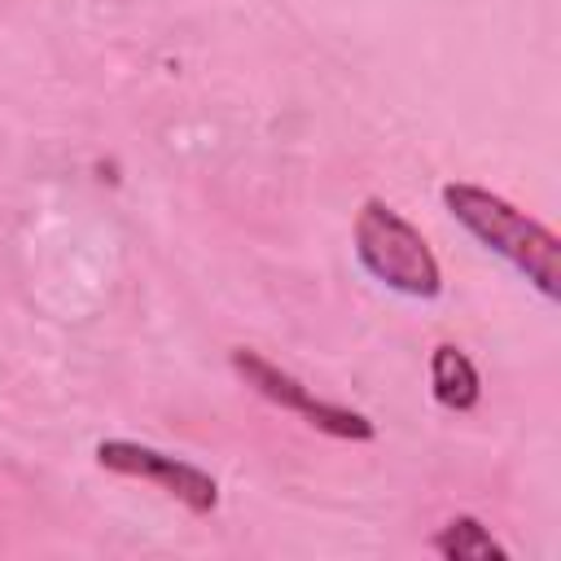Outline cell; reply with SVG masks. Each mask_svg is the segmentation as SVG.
Segmentation results:
<instances>
[{
	"label": "cell",
	"mask_w": 561,
	"mask_h": 561,
	"mask_svg": "<svg viewBox=\"0 0 561 561\" xmlns=\"http://www.w3.org/2000/svg\"><path fill=\"white\" fill-rule=\"evenodd\" d=\"M355 259L373 280H381L403 298L430 302L443 294V267L430 241L381 197H368L355 215Z\"/></svg>",
	"instance_id": "7a4b0ae2"
},
{
	"label": "cell",
	"mask_w": 561,
	"mask_h": 561,
	"mask_svg": "<svg viewBox=\"0 0 561 561\" xmlns=\"http://www.w3.org/2000/svg\"><path fill=\"white\" fill-rule=\"evenodd\" d=\"M434 552L447 561H508V548L491 535L486 522H478L473 513H456L438 535H434Z\"/></svg>",
	"instance_id": "8992f818"
},
{
	"label": "cell",
	"mask_w": 561,
	"mask_h": 561,
	"mask_svg": "<svg viewBox=\"0 0 561 561\" xmlns=\"http://www.w3.org/2000/svg\"><path fill=\"white\" fill-rule=\"evenodd\" d=\"M96 465L110 469V473L145 478V482L162 486L171 500H180V504H184L188 513H197V517H206V513L219 508V482H215L206 469H197V465H188V460H180V456H171V451H158V447H149V443L101 438V443H96Z\"/></svg>",
	"instance_id": "277c9868"
},
{
	"label": "cell",
	"mask_w": 561,
	"mask_h": 561,
	"mask_svg": "<svg viewBox=\"0 0 561 561\" xmlns=\"http://www.w3.org/2000/svg\"><path fill=\"white\" fill-rule=\"evenodd\" d=\"M228 364H232V373H237L254 394H263L267 403L285 408V412H294V416H302L311 430H320V434H329V438H346V443H368V438H377V425H373L364 412H355V408H346V403L316 399L311 386H302L294 373H285L280 364H272L263 351H254V346H232V351H228Z\"/></svg>",
	"instance_id": "3957f363"
},
{
	"label": "cell",
	"mask_w": 561,
	"mask_h": 561,
	"mask_svg": "<svg viewBox=\"0 0 561 561\" xmlns=\"http://www.w3.org/2000/svg\"><path fill=\"white\" fill-rule=\"evenodd\" d=\"M430 394L447 412H473L482 399V377L473 359L456 342H438L430 351Z\"/></svg>",
	"instance_id": "5b68a950"
},
{
	"label": "cell",
	"mask_w": 561,
	"mask_h": 561,
	"mask_svg": "<svg viewBox=\"0 0 561 561\" xmlns=\"http://www.w3.org/2000/svg\"><path fill=\"white\" fill-rule=\"evenodd\" d=\"M443 206L469 237H478L491 254L513 263L548 302L561 298V237L548 224L517 210L508 197L465 180L443 184Z\"/></svg>",
	"instance_id": "6da1fadb"
}]
</instances>
